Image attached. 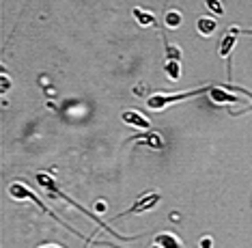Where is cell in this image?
I'll return each instance as SVG.
<instances>
[{"label": "cell", "instance_id": "1", "mask_svg": "<svg viewBox=\"0 0 252 248\" xmlns=\"http://www.w3.org/2000/svg\"><path fill=\"white\" fill-rule=\"evenodd\" d=\"M37 181H39V186H41V188H45V192H52V194H59V197H61V199H65V201H67V203H71L73 207H78V210H80V212H84V214H87V216L91 218V220H95L97 224H99V227H104V229H106V231H108V233L117 235V238H121V240H129V238H123V235L114 233V231H112V229H110V227H108V224H104V222H101V220H99V218H97L95 214H91V212H89V210H82V205H78V203H76V201H73V199H69V197H67V194H65V192H61V190H59V186H56V181H54V179H52V177H50V175H45V173H37Z\"/></svg>", "mask_w": 252, "mask_h": 248}, {"label": "cell", "instance_id": "2", "mask_svg": "<svg viewBox=\"0 0 252 248\" xmlns=\"http://www.w3.org/2000/svg\"><path fill=\"white\" fill-rule=\"evenodd\" d=\"M211 86H203V89H196V91H188V93H177V95H164V93H156L147 100V106L151 110H162L168 104L173 102H179V100H190V97H196V95H203V93H209Z\"/></svg>", "mask_w": 252, "mask_h": 248}, {"label": "cell", "instance_id": "3", "mask_svg": "<svg viewBox=\"0 0 252 248\" xmlns=\"http://www.w3.org/2000/svg\"><path fill=\"white\" fill-rule=\"evenodd\" d=\"M9 197H11V199H15V201H24V199H31V201H32V203H37V205H39V207H41V210H43V212H48V216H52V218H54V220H59L61 224H65V222H63V220H61V218H59V216H56V214H52V212H50V210H48V207H45V205L41 203V201H39V199L35 197V194H32V192H31V190H28V188L24 186V183H18V181H15V183H11V186H9ZM65 227H67V229H69V231H71L73 235H78V238H82V233H78V231H76V229H71V227H69V224H65Z\"/></svg>", "mask_w": 252, "mask_h": 248}, {"label": "cell", "instance_id": "4", "mask_svg": "<svg viewBox=\"0 0 252 248\" xmlns=\"http://www.w3.org/2000/svg\"><path fill=\"white\" fill-rule=\"evenodd\" d=\"M121 121L127 125H134V128H138V130H151V121L136 110H125L121 114Z\"/></svg>", "mask_w": 252, "mask_h": 248}, {"label": "cell", "instance_id": "5", "mask_svg": "<svg viewBox=\"0 0 252 248\" xmlns=\"http://www.w3.org/2000/svg\"><path fill=\"white\" fill-rule=\"evenodd\" d=\"M158 201H159V194H147V197H142L138 203L131 205L127 212H123L121 216H127V214H140V212H147V210H151L153 205H158Z\"/></svg>", "mask_w": 252, "mask_h": 248}, {"label": "cell", "instance_id": "6", "mask_svg": "<svg viewBox=\"0 0 252 248\" xmlns=\"http://www.w3.org/2000/svg\"><path fill=\"white\" fill-rule=\"evenodd\" d=\"M209 97L214 104H242L237 100V95H231L226 93L224 89H220V86H211L209 89Z\"/></svg>", "mask_w": 252, "mask_h": 248}, {"label": "cell", "instance_id": "7", "mask_svg": "<svg viewBox=\"0 0 252 248\" xmlns=\"http://www.w3.org/2000/svg\"><path fill=\"white\" fill-rule=\"evenodd\" d=\"M237 33H239L237 28H231L226 37L222 39L220 48H218V52H220V56H228V54H231V50L235 48V43H237Z\"/></svg>", "mask_w": 252, "mask_h": 248}, {"label": "cell", "instance_id": "8", "mask_svg": "<svg viewBox=\"0 0 252 248\" xmlns=\"http://www.w3.org/2000/svg\"><path fill=\"white\" fill-rule=\"evenodd\" d=\"M156 244L159 248H183L179 238H175L173 233H159V235H156Z\"/></svg>", "mask_w": 252, "mask_h": 248}, {"label": "cell", "instance_id": "9", "mask_svg": "<svg viewBox=\"0 0 252 248\" xmlns=\"http://www.w3.org/2000/svg\"><path fill=\"white\" fill-rule=\"evenodd\" d=\"M140 141L138 142H142V145H147V147H156V149H159V147H164V138L158 134V132H151V134H147V136H138Z\"/></svg>", "mask_w": 252, "mask_h": 248}, {"label": "cell", "instance_id": "10", "mask_svg": "<svg viewBox=\"0 0 252 248\" xmlns=\"http://www.w3.org/2000/svg\"><path fill=\"white\" fill-rule=\"evenodd\" d=\"M216 20H211V17H200V20L196 22V28H198V33L200 35H205V37H207V35H211L216 31Z\"/></svg>", "mask_w": 252, "mask_h": 248}, {"label": "cell", "instance_id": "11", "mask_svg": "<svg viewBox=\"0 0 252 248\" xmlns=\"http://www.w3.org/2000/svg\"><path fill=\"white\" fill-rule=\"evenodd\" d=\"M134 17H136V22H138L140 26H153L156 24V17H153V13H149V11L134 9Z\"/></svg>", "mask_w": 252, "mask_h": 248}, {"label": "cell", "instance_id": "12", "mask_svg": "<svg viewBox=\"0 0 252 248\" xmlns=\"http://www.w3.org/2000/svg\"><path fill=\"white\" fill-rule=\"evenodd\" d=\"M166 76L170 80H179L181 78V67H179V61H166Z\"/></svg>", "mask_w": 252, "mask_h": 248}, {"label": "cell", "instance_id": "13", "mask_svg": "<svg viewBox=\"0 0 252 248\" xmlns=\"http://www.w3.org/2000/svg\"><path fill=\"white\" fill-rule=\"evenodd\" d=\"M181 20H183V17H181V13H179V11H168V13H166V17H164V22H166V26H168V28H177V26H181Z\"/></svg>", "mask_w": 252, "mask_h": 248}, {"label": "cell", "instance_id": "14", "mask_svg": "<svg viewBox=\"0 0 252 248\" xmlns=\"http://www.w3.org/2000/svg\"><path fill=\"white\" fill-rule=\"evenodd\" d=\"M207 7L214 11L216 15H222V13H224V7H222V2H218V0H207Z\"/></svg>", "mask_w": 252, "mask_h": 248}, {"label": "cell", "instance_id": "15", "mask_svg": "<svg viewBox=\"0 0 252 248\" xmlns=\"http://www.w3.org/2000/svg\"><path fill=\"white\" fill-rule=\"evenodd\" d=\"M166 52H168V61H179V48H175V45H168Z\"/></svg>", "mask_w": 252, "mask_h": 248}, {"label": "cell", "instance_id": "16", "mask_svg": "<svg viewBox=\"0 0 252 248\" xmlns=\"http://www.w3.org/2000/svg\"><path fill=\"white\" fill-rule=\"evenodd\" d=\"M200 248H211V238H205V240H200Z\"/></svg>", "mask_w": 252, "mask_h": 248}, {"label": "cell", "instance_id": "17", "mask_svg": "<svg viewBox=\"0 0 252 248\" xmlns=\"http://www.w3.org/2000/svg\"><path fill=\"white\" fill-rule=\"evenodd\" d=\"M39 248H61V246H56V244H43V246H39Z\"/></svg>", "mask_w": 252, "mask_h": 248}, {"label": "cell", "instance_id": "18", "mask_svg": "<svg viewBox=\"0 0 252 248\" xmlns=\"http://www.w3.org/2000/svg\"><path fill=\"white\" fill-rule=\"evenodd\" d=\"M246 33H248V35H252V31H246Z\"/></svg>", "mask_w": 252, "mask_h": 248}]
</instances>
